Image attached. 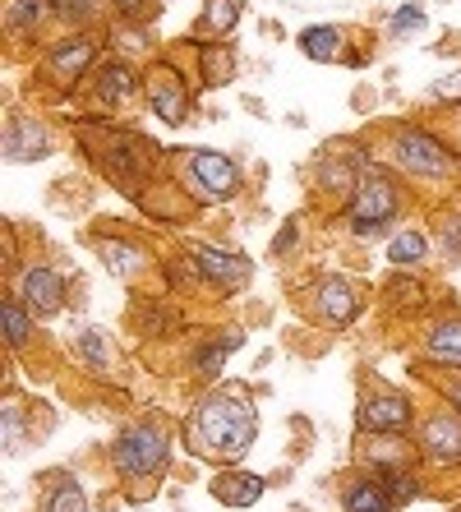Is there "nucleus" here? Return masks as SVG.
Masks as SVG:
<instances>
[{
  "label": "nucleus",
  "mask_w": 461,
  "mask_h": 512,
  "mask_svg": "<svg viewBox=\"0 0 461 512\" xmlns=\"http://www.w3.org/2000/svg\"><path fill=\"white\" fill-rule=\"evenodd\" d=\"M180 439L199 462L236 466L259 439V406L249 402L245 388H213L194 402V411L180 425Z\"/></svg>",
  "instance_id": "1"
},
{
  "label": "nucleus",
  "mask_w": 461,
  "mask_h": 512,
  "mask_svg": "<svg viewBox=\"0 0 461 512\" xmlns=\"http://www.w3.org/2000/svg\"><path fill=\"white\" fill-rule=\"evenodd\" d=\"M74 134H79L83 153L97 162V171L107 176V185L120 190L125 199L143 203L153 185H162V180H157L162 148H157L153 139H143V134H134V130H120V125H111V120H102V116L79 120Z\"/></svg>",
  "instance_id": "2"
},
{
  "label": "nucleus",
  "mask_w": 461,
  "mask_h": 512,
  "mask_svg": "<svg viewBox=\"0 0 461 512\" xmlns=\"http://www.w3.org/2000/svg\"><path fill=\"white\" fill-rule=\"evenodd\" d=\"M111 466L116 476L130 485L134 499L162 485L166 466H171V429L162 416H139L111 439Z\"/></svg>",
  "instance_id": "3"
},
{
  "label": "nucleus",
  "mask_w": 461,
  "mask_h": 512,
  "mask_svg": "<svg viewBox=\"0 0 461 512\" xmlns=\"http://www.w3.org/2000/svg\"><path fill=\"white\" fill-rule=\"evenodd\" d=\"M176 190L190 203H231L245 190V171L236 157L213 153V148H190L176 153Z\"/></svg>",
  "instance_id": "4"
},
{
  "label": "nucleus",
  "mask_w": 461,
  "mask_h": 512,
  "mask_svg": "<svg viewBox=\"0 0 461 512\" xmlns=\"http://www.w3.org/2000/svg\"><path fill=\"white\" fill-rule=\"evenodd\" d=\"M402 217V190L383 167H365L360 185H355L351 203H346V231L360 240H374Z\"/></svg>",
  "instance_id": "5"
},
{
  "label": "nucleus",
  "mask_w": 461,
  "mask_h": 512,
  "mask_svg": "<svg viewBox=\"0 0 461 512\" xmlns=\"http://www.w3.org/2000/svg\"><path fill=\"white\" fill-rule=\"evenodd\" d=\"M388 157L406 180H425V185H452L457 180V153L438 134L415 130V125L392 134Z\"/></svg>",
  "instance_id": "6"
},
{
  "label": "nucleus",
  "mask_w": 461,
  "mask_h": 512,
  "mask_svg": "<svg viewBox=\"0 0 461 512\" xmlns=\"http://www.w3.org/2000/svg\"><path fill=\"white\" fill-rule=\"evenodd\" d=\"M143 107L153 111L162 125H171V130H180V125L190 120L194 93H190V84H185L180 65H171V60H153V65H148V74H143Z\"/></svg>",
  "instance_id": "7"
},
{
  "label": "nucleus",
  "mask_w": 461,
  "mask_h": 512,
  "mask_svg": "<svg viewBox=\"0 0 461 512\" xmlns=\"http://www.w3.org/2000/svg\"><path fill=\"white\" fill-rule=\"evenodd\" d=\"M360 310H365V291L351 282V277L342 273H328L314 282V296H309V314H314V323H323V328H351L355 319H360Z\"/></svg>",
  "instance_id": "8"
},
{
  "label": "nucleus",
  "mask_w": 461,
  "mask_h": 512,
  "mask_svg": "<svg viewBox=\"0 0 461 512\" xmlns=\"http://www.w3.org/2000/svg\"><path fill=\"white\" fill-rule=\"evenodd\" d=\"M415 402L397 388H379L355 402V434H411Z\"/></svg>",
  "instance_id": "9"
},
{
  "label": "nucleus",
  "mask_w": 461,
  "mask_h": 512,
  "mask_svg": "<svg viewBox=\"0 0 461 512\" xmlns=\"http://www.w3.org/2000/svg\"><path fill=\"white\" fill-rule=\"evenodd\" d=\"M88 70H97V37H88V33L65 37V42H56L42 56V79L51 88H60V93H74Z\"/></svg>",
  "instance_id": "10"
},
{
  "label": "nucleus",
  "mask_w": 461,
  "mask_h": 512,
  "mask_svg": "<svg viewBox=\"0 0 461 512\" xmlns=\"http://www.w3.org/2000/svg\"><path fill=\"white\" fill-rule=\"evenodd\" d=\"M93 102L107 111V116L111 111L134 107V102H143V74L120 56L102 60V65L93 70Z\"/></svg>",
  "instance_id": "11"
},
{
  "label": "nucleus",
  "mask_w": 461,
  "mask_h": 512,
  "mask_svg": "<svg viewBox=\"0 0 461 512\" xmlns=\"http://www.w3.org/2000/svg\"><path fill=\"white\" fill-rule=\"evenodd\" d=\"M190 250H194V259H199L208 286H213V296H240L249 286V277H254V263L240 250H222V245H208V240L190 245Z\"/></svg>",
  "instance_id": "12"
},
{
  "label": "nucleus",
  "mask_w": 461,
  "mask_h": 512,
  "mask_svg": "<svg viewBox=\"0 0 461 512\" xmlns=\"http://www.w3.org/2000/svg\"><path fill=\"white\" fill-rule=\"evenodd\" d=\"M14 296L24 300L33 319H56V314L70 305V282H65L51 263H33V268L19 277Z\"/></svg>",
  "instance_id": "13"
},
{
  "label": "nucleus",
  "mask_w": 461,
  "mask_h": 512,
  "mask_svg": "<svg viewBox=\"0 0 461 512\" xmlns=\"http://www.w3.org/2000/svg\"><path fill=\"white\" fill-rule=\"evenodd\" d=\"M415 448L429 462H461V411L457 406H434L420 429H415Z\"/></svg>",
  "instance_id": "14"
},
{
  "label": "nucleus",
  "mask_w": 461,
  "mask_h": 512,
  "mask_svg": "<svg viewBox=\"0 0 461 512\" xmlns=\"http://www.w3.org/2000/svg\"><path fill=\"white\" fill-rule=\"evenodd\" d=\"M56 148V134H51L47 120L28 116V111H14L5 116V162H42Z\"/></svg>",
  "instance_id": "15"
},
{
  "label": "nucleus",
  "mask_w": 461,
  "mask_h": 512,
  "mask_svg": "<svg viewBox=\"0 0 461 512\" xmlns=\"http://www.w3.org/2000/svg\"><path fill=\"white\" fill-rule=\"evenodd\" d=\"M415 453L420 448H411L406 434H360V443H355L360 471H374V476H383V471H411Z\"/></svg>",
  "instance_id": "16"
},
{
  "label": "nucleus",
  "mask_w": 461,
  "mask_h": 512,
  "mask_svg": "<svg viewBox=\"0 0 461 512\" xmlns=\"http://www.w3.org/2000/svg\"><path fill=\"white\" fill-rule=\"evenodd\" d=\"M240 14H245V0H203L199 19L190 24V47H213V42H231Z\"/></svg>",
  "instance_id": "17"
},
{
  "label": "nucleus",
  "mask_w": 461,
  "mask_h": 512,
  "mask_svg": "<svg viewBox=\"0 0 461 512\" xmlns=\"http://www.w3.org/2000/svg\"><path fill=\"white\" fill-rule=\"evenodd\" d=\"M245 346V328H222L217 337H203V342H194L190 351V370L199 383H213L217 374L226 370V356L231 351H240Z\"/></svg>",
  "instance_id": "18"
},
{
  "label": "nucleus",
  "mask_w": 461,
  "mask_h": 512,
  "mask_svg": "<svg viewBox=\"0 0 461 512\" xmlns=\"http://www.w3.org/2000/svg\"><path fill=\"white\" fill-rule=\"evenodd\" d=\"M97 259H102V268H107L111 277H120V282H139V277L153 268V254L143 250V245H134V240H120V236L97 240Z\"/></svg>",
  "instance_id": "19"
},
{
  "label": "nucleus",
  "mask_w": 461,
  "mask_h": 512,
  "mask_svg": "<svg viewBox=\"0 0 461 512\" xmlns=\"http://www.w3.org/2000/svg\"><path fill=\"white\" fill-rule=\"evenodd\" d=\"M342 512H397V503H392L388 485L374 471L355 466L351 476L342 480Z\"/></svg>",
  "instance_id": "20"
},
{
  "label": "nucleus",
  "mask_w": 461,
  "mask_h": 512,
  "mask_svg": "<svg viewBox=\"0 0 461 512\" xmlns=\"http://www.w3.org/2000/svg\"><path fill=\"white\" fill-rule=\"evenodd\" d=\"M213 499L222 508H254V503L268 494V480L254 476V471H240V466H226L222 476H213Z\"/></svg>",
  "instance_id": "21"
},
{
  "label": "nucleus",
  "mask_w": 461,
  "mask_h": 512,
  "mask_svg": "<svg viewBox=\"0 0 461 512\" xmlns=\"http://www.w3.org/2000/svg\"><path fill=\"white\" fill-rule=\"evenodd\" d=\"M360 171L365 167H355L351 157H342V153H323L319 157V167H314V190L319 194H328L332 203H351V194H355V185H360Z\"/></svg>",
  "instance_id": "22"
},
{
  "label": "nucleus",
  "mask_w": 461,
  "mask_h": 512,
  "mask_svg": "<svg viewBox=\"0 0 461 512\" xmlns=\"http://www.w3.org/2000/svg\"><path fill=\"white\" fill-rule=\"evenodd\" d=\"M425 356L461 374V314H443L425 328Z\"/></svg>",
  "instance_id": "23"
},
{
  "label": "nucleus",
  "mask_w": 461,
  "mask_h": 512,
  "mask_svg": "<svg viewBox=\"0 0 461 512\" xmlns=\"http://www.w3.org/2000/svg\"><path fill=\"white\" fill-rule=\"evenodd\" d=\"M162 277H166V291H176V296H203V291H213L208 277H203V268H199V259H194V250L166 254Z\"/></svg>",
  "instance_id": "24"
},
{
  "label": "nucleus",
  "mask_w": 461,
  "mask_h": 512,
  "mask_svg": "<svg viewBox=\"0 0 461 512\" xmlns=\"http://www.w3.org/2000/svg\"><path fill=\"white\" fill-rule=\"evenodd\" d=\"M51 19H60V0H10V10H5V33L33 37V33H42Z\"/></svg>",
  "instance_id": "25"
},
{
  "label": "nucleus",
  "mask_w": 461,
  "mask_h": 512,
  "mask_svg": "<svg viewBox=\"0 0 461 512\" xmlns=\"http://www.w3.org/2000/svg\"><path fill=\"white\" fill-rule=\"evenodd\" d=\"M346 42H351V33L337 24H309L305 33L296 37V47L305 51L309 60H319V65H332V60L346 56Z\"/></svg>",
  "instance_id": "26"
},
{
  "label": "nucleus",
  "mask_w": 461,
  "mask_h": 512,
  "mask_svg": "<svg viewBox=\"0 0 461 512\" xmlns=\"http://www.w3.org/2000/svg\"><path fill=\"white\" fill-rule=\"evenodd\" d=\"M194 51H199V88H226L236 79V47L231 42H213V47Z\"/></svg>",
  "instance_id": "27"
},
{
  "label": "nucleus",
  "mask_w": 461,
  "mask_h": 512,
  "mask_svg": "<svg viewBox=\"0 0 461 512\" xmlns=\"http://www.w3.org/2000/svg\"><path fill=\"white\" fill-rule=\"evenodd\" d=\"M0 337H5L10 351H28V342H33V314L19 296L0 300Z\"/></svg>",
  "instance_id": "28"
},
{
  "label": "nucleus",
  "mask_w": 461,
  "mask_h": 512,
  "mask_svg": "<svg viewBox=\"0 0 461 512\" xmlns=\"http://www.w3.org/2000/svg\"><path fill=\"white\" fill-rule=\"evenodd\" d=\"M134 328L143 337H166V333H176V328H185V323H180V314L166 300L148 296V300H134Z\"/></svg>",
  "instance_id": "29"
},
{
  "label": "nucleus",
  "mask_w": 461,
  "mask_h": 512,
  "mask_svg": "<svg viewBox=\"0 0 461 512\" xmlns=\"http://www.w3.org/2000/svg\"><path fill=\"white\" fill-rule=\"evenodd\" d=\"M429 254H434V245H429V236L420 227H402L388 240V263L392 268H420Z\"/></svg>",
  "instance_id": "30"
},
{
  "label": "nucleus",
  "mask_w": 461,
  "mask_h": 512,
  "mask_svg": "<svg viewBox=\"0 0 461 512\" xmlns=\"http://www.w3.org/2000/svg\"><path fill=\"white\" fill-rule=\"evenodd\" d=\"M42 512H88V489L70 471H56V480L42 494Z\"/></svg>",
  "instance_id": "31"
},
{
  "label": "nucleus",
  "mask_w": 461,
  "mask_h": 512,
  "mask_svg": "<svg viewBox=\"0 0 461 512\" xmlns=\"http://www.w3.org/2000/svg\"><path fill=\"white\" fill-rule=\"evenodd\" d=\"M0 439H5V453H24L33 429H28V416H24V402L19 397H5L0 406Z\"/></svg>",
  "instance_id": "32"
},
{
  "label": "nucleus",
  "mask_w": 461,
  "mask_h": 512,
  "mask_svg": "<svg viewBox=\"0 0 461 512\" xmlns=\"http://www.w3.org/2000/svg\"><path fill=\"white\" fill-rule=\"evenodd\" d=\"M74 356L93 374H111V342L102 337V328H79L74 333Z\"/></svg>",
  "instance_id": "33"
},
{
  "label": "nucleus",
  "mask_w": 461,
  "mask_h": 512,
  "mask_svg": "<svg viewBox=\"0 0 461 512\" xmlns=\"http://www.w3.org/2000/svg\"><path fill=\"white\" fill-rule=\"evenodd\" d=\"M434 236H438V254L452 259V263H461V208H448V213L438 217Z\"/></svg>",
  "instance_id": "34"
},
{
  "label": "nucleus",
  "mask_w": 461,
  "mask_h": 512,
  "mask_svg": "<svg viewBox=\"0 0 461 512\" xmlns=\"http://www.w3.org/2000/svg\"><path fill=\"white\" fill-rule=\"evenodd\" d=\"M102 5H111V0H60V19L74 28H93L102 19Z\"/></svg>",
  "instance_id": "35"
},
{
  "label": "nucleus",
  "mask_w": 461,
  "mask_h": 512,
  "mask_svg": "<svg viewBox=\"0 0 461 512\" xmlns=\"http://www.w3.org/2000/svg\"><path fill=\"white\" fill-rule=\"evenodd\" d=\"M383 485H388V494H392V503L402 508V503H411L415 494H420V480H415V466L411 471H383Z\"/></svg>",
  "instance_id": "36"
},
{
  "label": "nucleus",
  "mask_w": 461,
  "mask_h": 512,
  "mask_svg": "<svg viewBox=\"0 0 461 512\" xmlns=\"http://www.w3.org/2000/svg\"><path fill=\"white\" fill-rule=\"evenodd\" d=\"M420 28H425V5H402V10L392 14V24H388V33L392 37H411V33H420Z\"/></svg>",
  "instance_id": "37"
},
{
  "label": "nucleus",
  "mask_w": 461,
  "mask_h": 512,
  "mask_svg": "<svg viewBox=\"0 0 461 512\" xmlns=\"http://www.w3.org/2000/svg\"><path fill=\"white\" fill-rule=\"evenodd\" d=\"M111 10H116L125 24H148L157 10V0H111Z\"/></svg>",
  "instance_id": "38"
},
{
  "label": "nucleus",
  "mask_w": 461,
  "mask_h": 512,
  "mask_svg": "<svg viewBox=\"0 0 461 512\" xmlns=\"http://www.w3.org/2000/svg\"><path fill=\"white\" fill-rule=\"evenodd\" d=\"M429 97H438V102H461V65L452 74H443V79H434Z\"/></svg>",
  "instance_id": "39"
},
{
  "label": "nucleus",
  "mask_w": 461,
  "mask_h": 512,
  "mask_svg": "<svg viewBox=\"0 0 461 512\" xmlns=\"http://www.w3.org/2000/svg\"><path fill=\"white\" fill-rule=\"evenodd\" d=\"M296 240H300V222L291 217V222H286V227L277 231V240H272V254H277V259H286V254L296 250Z\"/></svg>",
  "instance_id": "40"
},
{
  "label": "nucleus",
  "mask_w": 461,
  "mask_h": 512,
  "mask_svg": "<svg viewBox=\"0 0 461 512\" xmlns=\"http://www.w3.org/2000/svg\"><path fill=\"white\" fill-rule=\"evenodd\" d=\"M438 393L448 397V406H457V411H461V374H452V379H438Z\"/></svg>",
  "instance_id": "41"
}]
</instances>
